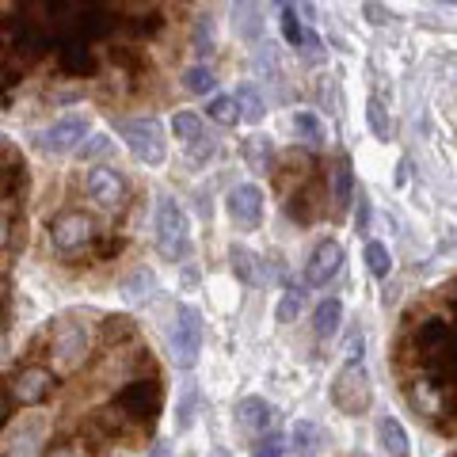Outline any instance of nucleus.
<instances>
[{"label": "nucleus", "instance_id": "nucleus-6", "mask_svg": "<svg viewBox=\"0 0 457 457\" xmlns=\"http://www.w3.org/2000/svg\"><path fill=\"white\" fill-rule=\"evenodd\" d=\"M92 236H96V225L81 210L61 213V218H54V225H50V240H54L58 252H81L92 244Z\"/></svg>", "mask_w": 457, "mask_h": 457}, {"label": "nucleus", "instance_id": "nucleus-19", "mask_svg": "<svg viewBox=\"0 0 457 457\" xmlns=\"http://www.w3.org/2000/svg\"><path fill=\"white\" fill-rule=\"evenodd\" d=\"M152 294H157V278H152L149 267L134 271V275L122 283V298L130 301V305H145V301H152Z\"/></svg>", "mask_w": 457, "mask_h": 457}, {"label": "nucleus", "instance_id": "nucleus-41", "mask_svg": "<svg viewBox=\"0 0 457 457\" xmlns=\"http://www.w3.org/2000/svg\"><path fill=\"white\" fill-rule=\"evenodd\" d=\"M4 301H8V278L0 275V305H4Z\"/></svg>", "mask_w": 457, "mask_h": 457}, {"label": "nucleus", "instance_id": "nucleus-25", "mask_svg": "<svg viewBox=\"0 0 457 457\" xmlns=\"http://www.w3.org/2000/svg\"><path fill=\"white\" fill-rule=\"evenodd\" d=\"M366 267H370V275H374V278H389V271H392V256H389V248L381 244V240H370V244H366Z\"/></svg>", "mask_w": 457, "mask_h": 457}, {"label": "nucleus", "instance_id": "nucleus-40", "mask_svg": "<svg viewBox=\"0 0 457 457\" xmlns=\"http://www.w3.org/2000/svg\"><path fill=\"white\" fill-rule=\"evenodd\" d=\"M8 240H12V228H8V221H4V218H0V252L8 248Z\"/></svg>", "mask_w": 457, "mask_h": 457}, {"label": "nucleus", "instance_id": "nucleus-14", "mask_svg": "<svg viewBox=\"0 0 457 457\" xmlns=\"http://www.w3.org/2000/svg\"><path fill=\"white\" fill-rule=\"evenodd\" d=\"M233 415H236V427L244 430V435H252V438H263L267 430L275 427V408L263 397H244L236 404Z\"/></svg>", "mask_w": 457, "mask_h": 457}, {"label": "nucleus", "instance_id": "nucleus-38", "mask_svg": "<svg viewBox=\"0 0 457 457\" xmlns=\"http://www.w3.org/2000/svg\"><path fill=\"white\" fill-rule=\"evenodd\" d=\"M347 359H351V362L362 359V332H359V328H354V332L347 336Z\"/></svg>", "mask_w": 457, "mask_h": 457}, {"label": "nucleus", "instance_id": "nucleus-28", "mask_svg": "<svg viewBox=\"0 0 457 457\" xmlns=\"http://www.w3.org/2000/svg\"><path fill=\"white\" fill-rule=\"evenodd\" d=\"M366 122H370L374 137H381V142H385L389 130H392V122H389V111H385V104H381L377 96L370 99V104H366Z\"/></svg>", "mask_w": 457, "mask_h": 457}, {"label": "nucleus", "instance_id": "nucleus-44", "mask_svg": "<svg viewBox=\"0 0 457 457\" xmlns=\"http://www.w3.org/2000/svg\"><path fill=\"white\" fill-rule=\"evenodd\" d=\"M152 457H168V446H160L157 453H152Z\"/></svg>", "mask_w": 457, "mask_h": 457}, {"label": "nucleus", "instance_id": "nucleus-18", "mask_svg": "<svg viewBox=\"0 0 457 457\" xmlns=\"http://www.w3.org/2000/svg\"><path fill=\"white\" fill-rule=\"evenodd\" d=\"M61 69L73 73V76H88V73L96 69L92 50H88L84 43H76V38H69V43L61 46Z\"/></svg>", "mask_w": 457, "mask_h": 457}, {"label": "nucleus", "instance_id": "nucleus-16", "mask_svg": "<svg viewBox=\"0 0 457 457\" xmlns=\"http://www.w3.org/2000/svg\"><path fill=\"white\" fill-rule=\"evenodd\" d=\"M377 438H381V446H385L389 457H408V453H412L408 430H404L400 419H392V415H385V419L377 423Z\"/></svg>", "mask_w": 457, "mask_h": 457}, {"label": "nucleus", "instance_id": "nucleus-12", "mask_svg": "<svg viewBox=\"0 0 457 457\" xmlns=\"http://www.w3.org/2000/svg\"><path fill=\"white\" fill-rule=\"evenodd\" d=\"M343 267V248L339 240H321L309 256V267H305V283L309 286H328L336 278V271Z\"/></svg>", "mask_w": 457, "mask_h": 457}, {"label": "nucleus", "instance_id": "nucleus-27", "mask_svg": "<svg viewBox=\"0 0 457 457\" xmlns=\"http://www.w3.org/2000/svg\"><path fill=\"white\" fill-rule=\"evenodd\" d=\"M206 114H210L213 122H221V126L240 122V111H236V99L233 96H213L210 104H206Z\"/></svg>", "mask_w": 457, "mask_h": 457}, {"label": "nucleus", "instance_id": "nucleus-33", "mask_svg": "<svg viewBox=\"0 0 457 457\" xmlns=\"http://www.w3.org/2000/svg\"><path fill=\"white\" fill-rule=\"evenodd\" d=\"M213 149H218V142H213V134L210 130H202L198 137H195V142H187V152H190V160H210L213 157Z\"/></svg>", "mask_w": 457, "mask_h": 457}, {"label": "nucleus", "instance_id": "nucleus-29", "mask_svg": "<svg viewBox=\"0 0 457 457\" xmlns=\"http://www.w3.org/2000/svg\"><path fill=\"white\" fill-rule=\"evenodd\" d=\"M228 259H233V271L240 275V283H248V286H252V283L259 278V275H256V263H259V259L252 256L248 248H233V252H228Z\"/></svg>", "mask_w": 457, "mask_h": 457}, {"label": "nucleus", "instance_id": "nucleus-35", "mask_svg": "<svg viewBox=\"0 0 457 457\" xmlns=\"http://www.w3.org/2000/svg\"><path fill=\"white\" fill-rule=\"evenodd\" d=\"M111 137L107 134H88V142L81 145V160H96L99 152H111Z\"/></svg>", "mask_w": 457, "mask_h": 457}, {"label": "nucleus", "instance_id": "nucleus-8", "mask_svg": "<svg viewBox=\"0 0 457 457\" xmlns=\"http://www.w3.org/2000/svg\"><path fill=\"white\" fill-rule=\"evenodd\" d=\"M88 137V119L84 114H69V119H58L50 130L43 134V145L46 152H54V157H66V152L81 149V142Z\"/></svg>", "mask_w": 457, "mask_h": 457}, {"label": "nucleus", "instance_id": "nucleus-1", "mask_svg": "<svg viewBox=\"0 0 457 457\" xmlns=\"http://www.w3.org/2000/svg\"><path fill=\"white\" fill-rule=\"evenodd\" d=\"M152 236H157V252L164 259H183L190 252V233H187V218L175 198H160L157 202V218H152Z\"/></svg>", "mask_w": 457, "mask_h": 457}, {"label": "nucleus", "instance_id": "nucleus-4", "mask_svg": "<svg viewBox=\"0 0 457 457\" xmlns=\"http://www.w3.org/2000/svg\"><path fill=\"white\" fill-rule=\"evenodd\" d=\"M370 400H374L370 377H366V370L359 362H347L332 381V404L343 415H362L370 408Z\"/></svg>", "mask_w": 457, "mask_h": 457}, {"label": "nucleus", "instance_id": "nucleus-32", "mask_svg": "<svg viewBox=\"0 0 457 457\" xmlns=\"http://www.w3.org/2000/svg\"><path fill=\"white\" fill-rule=\"evenodd\" d=\"M130 336H134V321H126V316H111V321L104 324V343L107 347H114V343H122Z\"/></svg>", "mask_w": 457, "mask_h": 457}, {"label": "nucleus", "instance_id": "nucleus-26", "mask_svg": "<svg viewBox=\"0 0 457 457\" xmlns=\"http://www.w3.org/2000/svg\"><path fill=\"white\" fill-rule=\"evenodd\" d=\"M301 309H305V290H301V286H290L286 294H283V301H278L275 316H278L283 324H290V321H298V316H301Z\"/></svg>", "mask_w": 457, "mask_h": 457}, {"label": "nucleus", "instance_id": "nucleus-37", "mask_svg": "<svg viewBox=\"0 0 457 457\" xmlns=\"http://www.w3.org/2000/svg\"><path fill=\"white\" fill-rule=\"evenodd\" d=\"M252 457H286V438H278V435H267L263 446L252 453Z\"/></svg>", "mask_w": 457, "mask_h": 457}, {"label": "nucleus", "instance_id": "nucleus-2", "mask_svg": "<svg viewBox=\"0 0 457 457\" xmlns=\"http://www.w3.org/2000/svg\"><path fill=\"white\" fill-rule=\"evenodd\" d=\"M168 354L180 370H190L202 354V313L190 309V305H180L168 332Z\"/></svg>", "mask_w": 457, "mask_h": 457}, {"label": "nucleus", "instance_id": "nucleus-34", "mask_svg": "<svg viewBox=\"0 0 457 457\" xmlns=\"http://www.w3.org/2000/svg\"><path fill=\"white\" fill-rule=\"evenodd\" d=\"M336 202L339 206H351V164L339 160L336 168Z\"/></svg>", "mask_w": 457, "mask_h": 457}, {"label": "nucleus", "instance_id": "nucleus-31", "mask_svg": "<svg viewBox=\"0 0 457 457\" xmlns=\"http://www.w3.org/2000/svg\"><path fill=\"white\" fill-rule=\"evenodd\" d=\"M172 134L180 137V142L187 145V142H195V137L202 134V119H195V114H187V111H180L172 119Z\"/></svg>", "mask_w": 457, "mask_h": 457}, {"label": "nucleus", "instance_id": "nucleus-24", "mask_svg": "<svg viewBox=\"0 0 457 457\" xmlns=\"http://www.w3.org/2000/svg\"><path fill=\"white\" fill-rule=\"evenodd\" d=\"M290 122H294V130H298V134H301L309 145H321V142H324V122L316 119L313 111H298Z\"/></svg>", "mask_w": 457, "mask_h": 457}, {"label": "nucleus", "instance_id": "nucleus-5", "mask_svg": "<svg viewBox=\"0 0 457 457\" xmlns=\"http://www.w3.org/2000/svg\"><path fill=\"white\" fill-rule=\"evenodd\" d=\"M450 321H423L415 328V347H419V359L430 366V374L442 377L450 374Z\"/></svg>", "mask_w": 457, "mask_h": 457}, {"label": "nucleus", "instance_id": "nucleus-22", "mask_svg": "<svg viewBox=\"0 0 457 457\" xmlns=\"http://www.w3.org/2000/svg\"><path fill=\"white\" fill-rule=\"evenodd\" d=\"M271 157H275V149H271V142H267V137H248L244 160H248L252 172H267V168H271Z\"/></svg>", "mask_w": 457, "mask_h": 457}, {"label": "nucleus", "instance_id": "nucleus-43", "mask_svg": "<svg viewBox=\"0 0 457 457\" xmlns=\"http://www.w3.org/2000/svg\"><path fill=\"white\" fill-rule=\"evenodd\" d=\"M50 457H73V450H54V453H50Z\"/></svg>", "mask_w": 457, "mask_h": 457}, {"label": "nucleus", "instance_id": "nucleus-36", "mask_svg": "<svg viewBox=\"0 0 457 457\" xmlns=\"http://www.w3.org/2000/svg\"><path fill=\"white\" fill-rule=\"evenodd\" d=\"M290 213H294L298 221H313V190H305V195L290 202Z\"/></svg>", "mask_w": 457, "mask_h": 457}, {"label": "nucleus", "instance_id": "nucleus-17", "mask_svg": "<svg viewBox=\"0 0 457 457\" xmlns=\"http://www.w3.org/2000/svg\"><path fill=\"white\" fill-rule=\"evenodd\" d=\"M339 324H343V305H339V298H324L321 305H316L313 332L321 336V339H332L339 332Z\"/></svg>", "mask_w": 457, "mask_h": 457}, {"label": "nucleus", "instance_id": "nucleus-9", "mask_svg": "<svg viewBox=\"0 0 457 457\" xmlns=\"http://www.w3.org/2000/svg\"><path fill=\"white\" fill-rule=\"evenodd\" d=\"M50 392H54V374H50L46 366H27V370H19L12 377V397H16L23 408L43 404Z\"/></svg>", "mask_w": 457, "mask_h": 457}, {"label": "nucleus", "instance_id": "nucleus-15", "mask_svg": "<svg viewBox=\"0 0 457 457\" xmlns=\"http://www.w3.org/2000/svg\"><path fill=\"white\" fill-rule=\"evenodd\" d=\"M324 446V430L313 423V419H298L294 427H290V435H286V453H294V457H316Z\"/></svg>", "mask_w": 457, "mask_h": 457}, {"label": "nucleus", "instance_id": "nucleus-11", "mask_svg": "<svg viewBox=\"0 0 457 457\" xmlns=\"http://www.w3.org/2000/svg\"><path fill=\"white\" fill-rule=\"evenodd\" d=\"M228 218H233L240 228H256L263 221V190L256 183H240L228 195Z\"/></svg>", "mask_w": 457, "mask_h": 457}, {"label": "nucleus", "instance_id": "nucleus-23", "mask_svg": "<svg viewBox=\"0 0 457 457\" xmlns=\"http://www.w3.org/2000/svg\"><path fill=\"white\" fill-rule=\"evenodd\" d=\"M183 88L187 92H195V96H210L213 88H218V76H213L206 66H190L183 73Z\"/></svg>", "mask_w": 457, "mask_h": 457}, {"label": "nucleus", "instance_id": "nucleus-10", "mask_svg": "<svg viewBox=\"0 0 457 457\" xmlns=\"http://www.w3.org/2000/svg\"><path fill=\"white\" fill-rule=\"evenodd\" d=\"M84 351H88L84 324L81 321H61L58 332H54V359H58V366H61V370H73V366L84 359Z\"/></svg>", "mask_w": 457, "mask_h": 457}, {"label": "nucleus", "instance_id": "nucleus-30", "mask_svg": "<svg viewBox=\"0 0 457 457\" xmlns=\"http://www.w3.org/2000/svg\"><path fill=\"white\" fill-rule=\"evenodd\" d=\"M278 19H283V38L290 46H301L305 43V31L298 23V8L294 4H283V12H278Z\"/></svg>", "mask_w": 457, "mask_h": 457}, {"label": "nucleus", "instance_id": "nucleus-21", "mask_svg": "<svg viewBox=\"0 0 457 457\" xmlns=\"http://www.w3.org/2000/svg\"><path fill=\"white\" fill-rule=\"evenodd\" d=\"M198 408H202V397H198V389L190 385H183V392H180V408H175V427L180 430H187L190 423H195V415H198Z\"/></svg>", "mask_w": 457, "mask_h": 457}, {"label": "nucleus", "instance_id": "nucleus-13", "mask_svg": "<svg viewBox=\"0 0 457 457\" xmlns=\"http://www.w3.org/2000/svg\"><path fill=\"white\" fill-rule=\"evenodd\" d=\"M88 195H92L99 206L119 210L122 202H126V180H122V172H114L111 164H104V168H92V175H88Z\"/></svg>", "mask_w": 457, "mask_h": 457}, {"label": "nucleus", "instance_id": "nucleus-42", "mask_svg": "<svg viewBox=\"0 0 457 457\" xmlns=\"http://www.w3.org/2000/svg\"><path fill=\"white\" fill-rule=\"evenodd\" d=\"M4 419H8V400L0 397V423H4Z\"/></svg>", "mask_w": 457, "mask_h": 457}, {"label": "nucleus", "instance_id": "nucleus-20", "mask_svg": "<svg viewBox=\"0 0 457 457\" xmlns=\"http://www.w3.org/2000/svg\"><path fill=\"white\" fill-rule=\"evenodd\" d=\"M233 99H236V111H240V119H248V122H263L267 107H263V96L256 92V84H240Z\"/></svg>", "mask_w": 457, "mask_h": 457}, {"label": "nucleus", "instance_id": "nucleus-39", "mask_svg": "<svg viewBox=\"0 0 457 457\" xmlns=\"http://www.w3.org/2000/svg\"><path fill=\"white\" fill-rule=\"evenodd\" d=\"M366 12H370L374 23H385L389 19V8H377V4H366Z\"/></svg>", "mask_w": 457, "mask_h": 457}, {"label": "nucleus", "instance_id": "nucleus-7", "mask_svg": "<svg viewBox=\"0 0 457 457\" xmlns=\"http://www.w3.org/2000/svg\"><path fill=\"white\" fill-rule=\"evenodd\" d=\"M114 408L130 412L134 419H142V423H152L157 412H160V385H157V381H130V385L119 392Z\"/></svg>", "mask_w": 457, "mask_h": 457}, {"label": "nucleus", "instance_id": "nucleus-3", "mask_svg": "<svg viewBox=\"0 0 457 457\" xmlns=\"http://www.w3.org/2000/svg\"><path fill=\"white\" fill-rule=\"evenodd\" d=\"M119 137L126 145H130V152L142 164H149V168H157V164H164V126L152 119V114H142V119H126L119 122Z\"/></svg>", "mask_w": 457, "mask_h": 457}]
</instances>
